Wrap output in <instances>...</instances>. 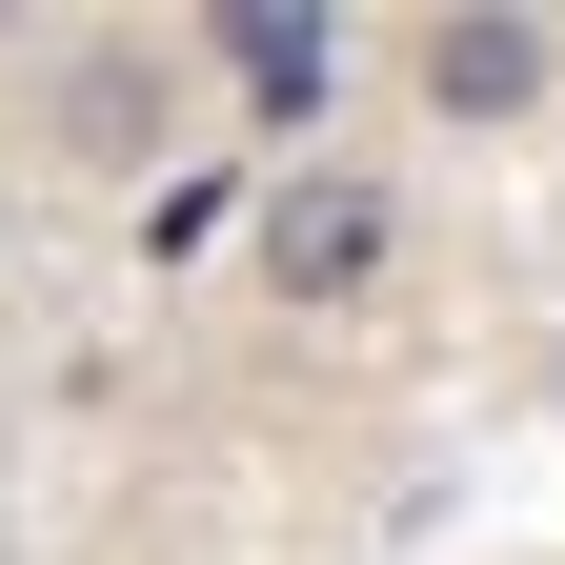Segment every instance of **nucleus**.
Returning <instances> with one entry per match:
<instances>
[{"label": "nucleus", "mask_w": 565, "mask_h": 565, "mask_svg": "<svg viewBox=\"0 0 565 565\" xmlns=\"http://www.w3.org/2000/svg\"><path fill=\"white\" fill-rule=\"evenodd\" d=\"M263 263H282V303H364V282H384V182L303 162V182L263 202Z\"/></svg>", "instance_id": "nucleus-1"}, {"label": "nucleus", "mask_w": 565, "mask_h": 565, "mask_svg": "<svg viewBox=\"0 0 565 565\" xmlns=\"http://www.w3.org/2000/svg\"><path fill=\"white\" fill-rule=\"evenodd\" d=\"M223 223H243V162H202V182H162V202H141V263H202Z\"/></svg>", "instance_id": "nucleus-4"}, {"label": "nucleus", "mask_w": 565, "mask_h": 565, "mask_svg": "<svg viewBox=\"0 0 565 565\" xmlns=\"http://www.w3.org/2000/svg\"><path fill=\"white\" fill-rule=\"evenodd\" d=\"M525 82H545V41H525V21H445V41H424V102H445V121H505Z\"/></svg>", "instance_id": "nucleus-3"}, {"label": "nucleus", "mask_w": 565, "mask_h": 565, "mask_svg": "<svg viewBox=\"0 0 565 565\" xmlns=\"http://www.w3.org/2000/svg\"><path fill=\"white\" fill-rule=\"evenodd\" d=\"M223 82H243V121H323L343 102V41L282 21V0H243V21H223Z\"/></svg>", "instance_id": "nucleus-2"}]
</instances>
